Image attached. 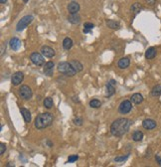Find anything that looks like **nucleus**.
Here are the masks:
<instances>
[{"instance_id": "f257e3e1", "label": "nucleus", "mask_w": 161, "mask_h": 167, "mask_svg": "<svg viewBox=\"0 0 161 167\" xmlns=\"http://www.w3.org/2000/svg\"><path fill=\"white\" fill-rule=\"evenodd\" d=\"M132 121L128 118H118L110 125V133L113 136H123L129 130Z\"/></svg>"}, {"instance_id": "f03ea898", "label": "nucleus", "mask_w": 161, "mask_h": 167, "mask_svg": "<svg viewBox=\"0 0 161 167\" xmlns=\"http://www.w3.org/2000/svg\"><path fill=\"white\" fill-rule=\"evenodd\" d=\"M53 121H54V116L52 113H40L35 118V127L37 129L46 128V127L50 126L53 123Z\"/></svg>"}, {"instance_id": "7ed1b4c3", "label": "nucleus", "mask_w": 161, "mask_h": 167, "mask_svg": "<svg viewBox=\"0 0 161 167\" xmlns=\"http://www.w3.org/2000/svg\"><path fill=\"white\" fill-rule=\"evenodd\" d=\"M58 71L61 74H64L68 77H73L77 74V72L73 69V67L71 66L70 62H61L58 64Z\"/></svg>"}, {"instance_id": "20e7f679", "label": "nucleus", "mask_w": 161, "mask_h": 167, "mask_svg": "<svg viewBox=\"0 0 161 167\" xmlns=\"http://www.w3.org/2000/svg\"><path fill=\"white\" fill-rule=\"evenodd\" d=\"M33 19H34V18H33L32 15H26V16L22 17L21 20H19V22H18L16 25L17 32H21V31L24 30L28 25L32 23Z\"/></svg>"}, {"instance_id": "39448f33", "label": "nucleus", "mask_w": 161, "mask_h": 167, "mask_svg": "<svg viewBox=\"0 0 161 167\" xmlns=\"http://www.w3.org/2000/svg\"><path fill=\"white\" fill-rule=\"evenodd\" d=\"M30 60L31 62L33 63L36 66H43L44 63H45V60H44V57L42 56V54L37 53V52H34L30 55Z\"/></svg>"}, {"instance_id": "423d86ee", "label": "nucleus", "mask_w": 161, "mask_h": 167, "mask_svg": "<svg viewBox=\"0 0 161 167\" xmlns=\"http://www.w3.org/2000/svg\"><path fill=\"white\" fill-rule=\"evenodd\" d=\"M19 95L23 98V100L29 101L32 98V90L28 87V86H21V88H19Z\"/></svg>"}, {"instance_id": "0eeeda50", "label": "nucleus", "mask_w": 161, "mask_h": 167, "mask_svg": "<svg viewBox=\"0 0 161 167\" xmlns=\"http://www.w3.org/2000/svg\"><path fill=\"white\" fill-rule=\"evenodd\" d=\"M132 108V104L130 101H123V103L119 104L118 106V111L121 114H126L131 111Z\"/></svg>"}, {"instance_id": "6e6552de", "label": "nucleus", "mask_w": 161, "mask_h": 167, "mask_svg": "<svg viewBox=\"0 0 161 167\" xmlns=\"http://www.w3.org/2000/svg\"><path fill=\"white\" fill-rule=\"evenodd\" d=\"M115 84H116V82L115 80H110V82L106 84L105 98H110V96L115 95Z\"/></svg>"}, {"instance_id": "1a4fd4ad", "label": "nucleus", "mask_w": 161, "mask_h": 167, "mask_svg": "<svg viewBox=\"0 0 161 167\" xmlns=\"http://www.w3.org/2000/svg\"><path fill=\"white\" fill-rule=\"evenodd\" d=\"M54 67H55V65H54L53 62L49 61L45 63V65H44V69H43V72L44 74L46 76H48V77H52L54 74Z\"/></svg>"}, {"instance_id": "9d476101", "label": "nucleus", "mask_w": 161, "mask_h": 167, "mask_svg": "<svg viewBox=\"0 0 161 167\" xmlns=\"http://www.w3.org/2000/svg\"><path fill=\"white\" fill-rule=\"evenodd\" d=\"M41 53H42L44 57H47V58H53L56 54L55 50L49 46H43L41 48Z\"/></svg>"}, {"instance_id": "9b49d317", "label": "nucleus", "mask_w": 161, "mask_h": 167, "mask_svg": "<svg viewBox=\"0 0 161 167\" xmlns=\"http://www.w3.org/2000/svg\"><path fill=\"white\" fill-rule=\"evenodd\" d=\"M23 79H24V75H23L22 72H16L14 73L11 78V82L14 86H18L22 83Z\"/></svg>"}, {"instance_id": "f8f14e48", "label": "nucleus", "mask_w": 161, "mask_h": 167, "mask_svg": "<svg viewBox=\"0 0 161 167\" xmlns=\"http://www.w3.org/2000/svg\"><path fill=\"white\" fill-rule=\"evenodd\" d=\"M156 121H153V119H150V118H146L144 119L143 122H142V126L144 127L145 129L147 130H151V129H154L156 127Z\"/></svg>"}, {"instance_id": "ddd939ff", "label": "nucleus", "mask_w": 161, "mask_h": 167, "mask_svg": "<svg viewBox=\"0 0 161 167\" xmlns=\"http://www.w3.org/2000/svg\"><path fill=\"white\" fill-rule=\"evenodd\" d=\"M9 45H10V48H11L13 51H18L20 49V47H21V41L18 38L14 37L10 40Z\"/></svg>"}, {"instance_id": "4468645a", "label": "nucleus", "mask_w": 161, "mask_h": 167, "mask_svg": "<svg viewBox=\"0 0 161 167\" xmlns=\"http://www.w3.org/2000/svg\"><path fill=\"white\" fill-rule=\"evenodd\" d=\"M68 11L70 12V14H74V13H78L80 11V4L78 2H71L68 5Z\"/></svg>"}, {"instance_id": "2eb2a0df", "label": "nucleus", "mask_w": 161, "mask_h": 167, "mask_svg": "<svg viewBox=\"0 0 161 167\" xmlns=\"http://www.w3.org/2000/svg\"><path fill=\"white\" fill-rule=\"evenodd\" d=\"M20 111H21V114L23 116V118H24L25 122H27V123H29L31 121V118H32V116H31V113L29 111H28L27 108H21L20 109Z\"/></svg>"}, {"instance_id": "dca6fc26", "label": "nucleus", "mask_w": 161, "mask_h": 167, "mask_svg": "<svg viewBox=\"0 0 161 167\" xmlns=\"http://www.w3.org/2000/svg\"><path fill=\"white\" fill-rule=\"evenodd\" d=\"M68 20L70 23L72 24H80V16L78 13H74V14H71L70 16L68 17Z\"/></svg>"}, {"instance_id": "f3484780", "label": "nucleus", "mask_w": 161, "mask_h": 167, "mask_svg": "<svg viewBox=\"0 0 161 167\" xmlns=\"http://www.w3.org/2000/svg\"><path fill=\"white\" fill-rule=\"evenodd\" d=\"M156 54H157L156 49L153 48V47H150V48L147 49L146 52H145V58L148 59V60L153 59V58L156 57Z\"/></svg>"}, {"instance_id": "a211bd4d", "label": "nucleus", "mask_w": 161, "mask_h": 167, "mask_svg": "<svg viewBox=\"0 0 161 167\" xmlns=\"http://www.w3.org/2000/svg\"><path fill=\"white\" fill-rule=\"evenodd\" d=\"M129 64H130V60H129V58L124 57V58H121L118 61V68H120V69H125V68L129 66Z\"/></svg>"}, {"instance_id": "6ab92c4d", "label": "nucleus", "mask_w": 161, "mask_h": 167, "mask_svg": "<svg viewBox=\"0 0 161 167\" xmlns=\"http://www.w3.org/2000/svg\"><path fill=\"white\" fill-rule=\"evenodd\" d=\"M70 64H71L73 69H74L77 73L83 71V68L84 67H83V65L80 64L79 61H77V60H72V61H70Z\"/></svg>"}, {"instance_id": "aec40b11", "label": "nucleus", "mask_w": 161, "mask_h": 167, "mask_svg": "<svg viewBox=\"0 0 161 167\" xmlns=\"http://www.w3.org/2000/svg\"><path fill=\"white\" fill-rule=\"evenodd\" d=\"M143 101V96L140 93H134L131 96V103H133L134 104H139Z\"/></svg>"}, {"instance_id": "412c9836", "label": "nucleus", "mask_w": 161, "mask_h": 167, "mask_svg": "<svg viewBox=\"0 0 161 167\" xmlns=\"http://www.w3.org/2000/svg\"><path fill=\"white\" fill-rule=\"evenodd\" d=\"M132 139H133V141H135V142L141 141V140L143 139V133H142V131H140V130H135V131L133 132V134H132Z\"/></svg>"}, {"instance_id": "4be33fe9", "label": "nucleus", "mask_w": 161, "mask_h": 167, "mask_svg": "<svg viewBox=\"0 0 161 167\" xmlns=\"http://www.w3.org/2000/svg\"><path fill=\"white\" fill-rule=\"evenodd\" d=\"M150 95H151L152 96H154V98H158V96H161V85L155 86V87L151 90Z\"/></svg>"}, {"instance_id": "5701e85b", "label": "nucleus", "mask_w": 161, "mask_h": 167, "mask_svg": "<svg viewBox=\"0 0 161 167\" xmlns=\"http://www.w3.org/2000/svg\"><path fill=\"white\" fill-rule=\"evenodd\" d=\"M73 47V40L71 38L67 37L64 39L63 41V48L65 49V50H70Z\"/></svg>"}, {"instance_id": "b1692460", "label": "nucleus", "mask_w": 161, "mask_h": 167, "mask_svg": "<svg viewBox=\"0 0 161 167\" xmlns=\"http://www.w3.org/2000/svg\"><path fill=\"white\" fill-rule=\"evenodd\" d=\"M106 25H108V28H110V29H118L119 28V23L113 20H106Z\"/></svg>"}, {"instance_id": "393cba45", "label": "nucleus", "mask_w": 161, "mask_h": 167, "mask_svg": "<svg viewBox=\"0 0 161 167\" xmlns=\"http://www.w3.org/2000/svg\"><path fill=\"white\" fill-rule=\"evenodd\" d=\"M130 9H131V11H132V12H134V13H135V14H137V13H139V12H140V10L142 9V6H141V4H140V3H138V2H136V3H134V4H132V5H131Z\"/></svg>"}, {"instance_id": "a878e982", "label": "nucleus", "mask_w": 161, "mask_h": 167, "mask_svg": "<svg viewBox=\"0 0 161 167\" xmlns=\"http://www.w3.org/2000/svg\"><path fill=\"white\" fill-rule=\"evenodd\" d=\"M93 27H95V25H93V23H90V22L85 23V25H84V30H83V32H84L85 34L90 33V31L93 30Z\"/></svg>"}, {"instance_id": "bb28decb", "label": "nucleus", "mask_w": 161, "mask_h": 167, "mask_svg": "<svg viewBox=\"0 0 161 167\" xmlns=\"http://www.w3.org/2000/svg\"><path fill=\"white\" fill-rule=\"evenodd\" d=\"M100 106H102V103H100V101L98 100H92L90 101V106L93 108H100Z\"/></svg>"}, {"instance_id": "cd10ccee", "label": "nucleus", "mask_w": 161, "mask_h": 167, "mask_svg": "<svg viewBox=\"0 0 161 167\" xmlns=\"http://www.w3.org/2000/svg\"><path fill=\"white\" fill-rule=\"evenodd\" d=\"M44 106L48 109L52 108H53V100H52L51 98H46L45 100H44Z\"/></svg>"}, {"instance_id": "c85d7f7f", "label": "nucleus", "mask_w": 161, "mask_h": 167, "mask_svg": "<svg viewBox=\"0 0 161 167\" xmlns=\"http://www.w3.org/2000/svg\"><path fill=\"white\" fill-rule=\"evenodd\" d=\"M128 158V154L127 155H123V156H118V157L115 158V162H123V161H125L126 159Z\"/></svg>"}, {"instance_id": "c756f323", "label": "nucleus", "mask_w": 161, "mask_h": 167, "mask_svg": "<svg viewBox=\"0 0 161 167\" xmlns=\"http://www.w3.org/2000/svg\"><path fill=\"white\" fill-rule=\"evenodd\" d=\"M78 159H79V156L76 155V154H73L71 156H69V158H68V163H73V162H75V161H77Z\"/></svg>"}, {"instance_id": "7c9ffc66", "label": "nucleus", "mask_w": 161, "mask_h": 167, "mask_svg": "<svg viewBox=\"0 0 161 167\" xmlns=\"http://www.w3.org/2000/svg\"><path fill=\"white\" fill-rule=\"evenodd\" d=\"M73 122H74V123L76 124V125H78V126H80V125L83 124V119L80 118V117L77 116V117H75V118H74Z\"/></svg>"}, {"instance_id": "2f4dec72", "label": "nucleus", "mask_w": 161, "mask_h": 167, "mask_svg": "<svg viewBox=\"0 0 161 167\" xmlns=\"http://www.w3.org/2000/svg\"><path fill=\"white\" fill-rule=\"evenodd\" d=\"M0 148H1V150H0V154H3V153H4V151L5 150H6V145H5L4 144V143H0Z\"/></svg>"}, {"instance_id": "473e14b6", "label": "nucleus", "mask_w": 161, "mask_h": 167, "mask_svg": "<svg viewBox=\"0 0 161 167\" xmlns=\"http://www.w3.org/2000/svg\"><path fill=\"white\" fill-rule=\"evenodd\" d=\"M5 50H6V46H5V44L2 43V44H1V56H3Z\"/></svg>"}, {"instance_id": "72a5a7b5", "label": "nucleus", "mask_w": 161, "mask_h": 167, "mask_svg": "<svg viewBox=\"0 0 161 167\" xmlns=\"http://www.w3.org/2000/svg\"><path fill=\"white\" fill-rule=\"evenodd\" d=\"M72 100H73V101H74V103H80V100H79V98H78V96H73V98H72Z\"/></svg>"}, {"instance_id": "f704fd0d", "label": "nucleus", "mask_w": 161, "mask_h": 167, "mask_svg": "<svg viewBox=\"0 0 161 167\" xmlns=\"http://www.w3.org/2000/svg\"><path fill=\"white\" fill-rule=\"evenodd\" d=\"M155 159H156V161L158 162V164H159V165L161 166V157H160V156L159 155H156V156H155Z\"/></svg>"}, {"instance_id": "c9c22d12", "label": "nucleus", "mask_w": 161, "mask_h": 167, "mask_svg": "<svg viewBox=\"0 0 161 167\" xmlns=\"http://www.w3.org/2000/svg\"><path fill=\"white\" fill-rule=\"evenodd\" d=\"M146 2L148 4H150V5H153L155 3V0H146Z\"/></svg>"}, {"instance_id": "e433bc0d", "label": "nucleus", "mask_w": 161, "mask_h": 167, "mask_svg": "<svg viewBox=\"0 0 161 167\" xmlns=\"http://www.w3.org/2000/svg\"><path fill=\"white\" fill-rule=\"evenodd\" d=\"M7 2V0H0V3L1 4H5Z\"/></svg>"}, {"instance_id": "4c0bfd02", "label": "nucleus", "mask_w": 161, "mask_h": 167, "mask_svg": "<svg viewBox=\"0 0 161 167\" xmlns=\"http://www.w3.org/2000/svg\"><path fill=\"white\" fill-rule=\"evenodd\" d=\"M47 143H48V145H49V146H53V144H52V142H51V141H49V140H48V141H47Z\"/></svg>"}, {"instance_id": "58836bf2", "label": "nucleus", "mask_w": 161, "mask_h": 167, "mask_svg": "<svg viewBox=\"0 0 161 167\" xmlns=\"http://www.w3.org/2000/svg\"><path fill=\"white\" fill-rule=\"evenodd\" d=\"M7 166H14V164H10L9 163V164H7Z\"/></svg>"}, {"instance_id": "ea45409f", "label": "nucleus", "mask_w": 161, "mask_h": 167, "mask_svg": "<svg viewBox=\"0 0 161 167\" xmlns=\"http://www.w3.org/2000/svg\"><path fill=\"white\" fill-rule=\"evenodd\" d=\"M23 1H24V2H28L29 0H23Z\"/></svg>"}]
</instances>
